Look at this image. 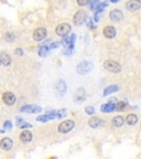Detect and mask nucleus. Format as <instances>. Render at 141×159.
Masks as SVG:
<instances>
[{
    "label": "nucleus",
    "mask_w": 141,
    "mask_h": 159,
    "mask_svg": "<svg viewBox=\"0 0 141 159\" xmlns=\"http://www.w3.org/2000/svg\"><path fill=\"white\" fill-rule=\"evenodd\" d=\"M104 67L106 71L112 73H119L121 71V66L119 63H117L116 61H112V60H107L104 62Z\"/></svg>",
    "instance_id": "f257e3e1"
},
{
    "label": "nucleus",
    "mask_w": 141,
    "mask_h": 159,
    "mask_svg": "<svg viewBox=\"0 0 141 159\" xmlns=\"http://www.w3.org/2000/svg\"><path fill=\"white\" fill-rule=\"evenodd\" d=\"M74 126H75L74 120L68 119V120H64V122L61 123L59 125V128L57 129H59V133H61V134H67V133H69L74 128Z\"/></svg>",
    "instance_id": "f03ea898"
},
{
    "label": "nucleus",
    "mask_w": 141,
    "mask_h": 159,
    "mask_svg": "<svg viewBox=\"0 0 141 159\" xmlns=\"http://www.w3.org/2000/svg\"><path fill=\"white\" fill-rule=\"evenodd\" d=\"M93 70V63L88 61H83L76 66V71L78 74H87Z\"/></svg>",
    "instance_id": "7ed1b4c3"
},
{
    "label": "nucleus",
    "mask_w": 141,
    "mask_h": 159,
    "mask_svg": "<svg viewBox=\"0 0 141 159\" xmlns=\"http://www.w3.org/2000/svg\"><path fill=\"white\" fill-rule=\"evenodd\" d=\"M55 32L59 37H65V35H67L71 32V25L68 23H61V25H59L56 27Z\"/></svg>",
    "instance_id": "20e7f679"
},
{
    "label": "nucleus",
    "mask_w": 141,
    "mask_h": 159,
    "mask_svg": "<svg viewBox=\"0 0 141 159\" xmlns=\"http://www.w3.org/2000/svg\"><path fill=\"white\" fill-rule=\"evenodd\" d=\"M86 19H87L86 12H85L84 10H79V11H77L75 13L74 18H73V21H74V23L76 25H81L86 21Z\"/></svg>",
    "instance_id": "39448f33"
},
{
    "label": "nucleus",
    "mask_w": 141,
    "mask_h": 159,
    "mask_svg": "<svg viewBox=\"0 0 141 159\" xmlns=\"http://www.w3.org/2000/svg\"><path fill=\"white\" fill-rule=\"evenodd\" d=\"M46 30L44 29V28H39V29H37L33 32V40L34 41H37V42H40V41H42V40H44L45 38H46Z\"/></svg>",
    "instance_id": "423d86ee"
},
{
    "label": "nucleus",
    "mask_w": 141,
    "mask_h": 159,
    "mask_svg": "<svg viewBox=\"0 0 141 159\" xmlns=\"http://www.w3.org/2000/svg\"><path fill=\"white\" fill-rule=\"evenodd\" d=\"M141 8V1L140 0H129L128 2L126 3V9L130 12H134L138 11Z\"/></svg>",
    "instance_id": "0eeeda50"
},
{
    "label": "nucleus",
    "mask_w": 141,
    "mask_h": 159,
    "mask_svg": "<svg viewBox=\"0 0 141 159\" xmlns=\"http://www.w3.org/2000/svg\"><path fill=\"white\" fill-rule=\"evenodd\" d=\"M2 101H3V103H5L6 105H8V106H11V105H13L15 103V101H17V97H15V95L13 94V93L6 92V93H3V95H2Z\"/></svg>",
    "instance_id": "6e6552de"
},
{
    "label": "nucleus",
    "mask_w": 141,
    "mask_h": 159,
    "mask_svg": "<svg viewBox=\"0 0 141 159\" xmlns=\"http://www.w3.org/2000/svg\"><path fill=\"white\" fill-rule=\"evenodd\" d=\"M20 111L23 113H32V114H37V113L42 112V108L37 105H24L20 108Z\"/></svg>",
    "instance_id": "1a4fd4ad"
},
{
    "label": "nucleus",
    "mask_w": 141,
    "mask_h": 159,
    "mask_svg": "<svg viewBox=\"0 0 141 159\" xmlns=\"http://www.w3.org/2000/svg\"><path fill=\"white\" fill-rule=\"evenodd\" d=\"M109 18H110L112 21L119 22V21L122 20V18H124V13H122L121 10L115 9V10H112V11H110V13H109Z\"/></svg>",
    "instance_id": "9d476101"
},
{
    "label": "nucleus",
    "mask_w": 141,
    "mask_h": 159,
    "mask_svg": "<svg viewBox=\"0 0 141 159\" xmlns=\"http://www.w3.org/2000/svg\"><path fill=\"white\" fill-rule=\"evenodd\" d=\"M75 39H76V35L75 34H71V35H65L63 37V45L65 48H73L74 47V42Z\"/></svg>",
    "instance_id": "9b49d317"
},
{
    "label": "nucleus",
    "mask_w": 141,
    "mask_h": 159,
    "mask_svg": "<svg viewBox=\"0 0 141 159\" xmlns=\"http://www.w3.org/2000/svg\"><path fill=\"white\" fill-rule=\"evenodd\" d=\"M12 140L9 138V137H5L0 140V148L2 149V150H10V149L12 148Z\"/></svg>",
    "instance_id": "f8f14e48"
},
{
    "label": "nucleus",
    "mask_w": 141,
    "mask_h": 159,
    "mask_svg": "<svg viewBox=\"0 0 141 159\" xmlns=\"http://www.w3.org/2000/svg\"><path fill=\"white\" fill-rule=\"evenodd\" d=\"M103 33H104L105 38H107V39H112V38H115V35H116V29H115V27H112V25H107V27L103 30Z\"/></svg>",
    "instance_id": "ddd939ff"
},
{
    "label": "nucleus",
    "mask_w": 141,
    "mask_h": 159,
    "mask_svg": "<svg viewBox=\"0 0 141 159\" xmlns=\"http://www.w3.org/2000/svg\"><path fill=\"white\" fill-rule=\"evenodd\" d=\"M100 111L103 113H112L114 111H116V103H106V104H103L100 107Z\"/></svg>",
    "instance_id": "4468645a"
},
{
    "label": "nucleus",
    "mask_w": 141,
    "mask_h": 159,
    "mask_svg": "<svg viewBox=\"0 0 141 159\" xmlns=\"http://www.w3.org/2000/svg\"><path fill=\"white\" fill-rule=\"evenodd\" d=\"M32 138H33V135L30 130H23V132L20 134V140L23 142V143H25V144L31 142Z\"/></svg>",
    "instance_id": "2eb2a0df"
},
{
    "label": "nucleus",
    "mask_w": 141,
    "mask_h": 159,
    "mask_svg": "<svg viewBox=\"0 0 141 159\" xmlns=\"http://www.w3.org/2000/svg\"><path fill=\"white\" fill-rule=\"evenodd\" d=\"M0 62H1L2 65H5V66H9L11 64V57L5 52L0 53Z\"/></svg>",
    "instance_id": "dca6fc26"
},
{
    "label": "nucleus",
    "mask_w": 141,
    "mask_h": 159,
    "mask_svg": "<svg viewBox=\"0 0 141 159\" xmlns=\"http://www.w3.org/2000/svg\"><path fill=\"white\" fill-rule=\"evenodd\" d=\"M65 91H66V84H65L64 81H62V80H59V82H57L56 84V92L59 95H63L65 93Z\"/></svg>",
    "instance_id": "f3484780"
},
{
    "label": "nucleus",
    "mask_w": 141,
    "mask_h": 159,
    "mask_svg": "<svg viewBox=\"0 0 141 159\" xmlns=\"http://www.w3.org/2000/svg\"><path fill=\"white\" fill-rule=\"evenodd\" d=\"M125 123V118L122 116H116L112 118V124L114 127H121Z\"/></svg>",
    "instance_id": "a211bd4d"
},
{
    "label": "nucleus",
    "mask_w": 141,
    "mask_h": 159,
    "mask_svg": "<svg viewBox=\"0 0 141 159\" xmlns=\"http://www.w3.org/2000/svg\"><path fill=\"white\" fill-rule=\"evenodd\" d=\"M88 125L92 127V128H97V127H99L102 125V120H100V118H98V117H92V118L88 120Z\"/></svg>",
    "instance_id": "6ab92c4d"
},
{
    "label": "nucleus",
    "mask_w": 141,
    "mask_h": 159,
    "mask_svg": "<svg viewBox=\"0 0 141 159\" xmlns=\"http://www.w3.org/2000/svg\"><path fill=\"white\" fill-rule=\"evenodd\" d=\"M119 89V86L118 85H109V86H107L106 89H104V96H106V95H109V94H112V93L114 92H117Z\"/></svg>",
    "instance_id": "aec40b11"
},
{
    "label": "nucleus",
    "mask_w": 141,
    "mask_h": 159,
    "mask_svg": "<svg viewBox=\"0 0 141 159\" xmlns=\"http://www.w3.org/2000/svg\"><path fill=\"white\" fill-rule=\"evenodd\" d=\"M126 122L128 123V125H134L137 124V122H138V116H137L136 114H128V116H127L126 118Z\"/></svg>",
    "instance_id": "412c9836"
},
{
    "label": "nucleus",
    "mask_w": 141,
    "mask_h": 159,
    "mask_svg": "<svg viewBox=\"0 0 141 159\" xmlns=\"http://www.w3.org/2000/svg\"><path fill=\"white\" fill-rule=\"evenodd\" d=\"M47 52H49V48H47L46 45H43V47L40 48L39 55H40V57H45V55L47 54Z\"/></svg>",
    "instance_id": "4be33fe9"
},
{
    "label": "nucleus",
    "mask_w": 141,
    "mask_h": 159,
    "mask_svg": "<svg viewBox=\"0 0 141 159\" xmlns=\"http://www.w3.org/2000/svg\"><path fill=\"white\" fill-rule=\"evenodd\" d=\"M5 40L7 42H12L13 40H15V34L11 32H7L5 34Z\"/></svg>",
    "instance_id": "5701e85b"
},
{
    "label": "nucleus",
    "mask_w": 141,
    "mask_h": 159,
    "mask_svg": "<svg viewBox=\"0 0 141 159\" xmlns=\"http://www.w3.org/2000/svg\"><path fill=\"white\" fill-rule=\"evenodd\" d=\"M126 108V104L124 102H119L116 104V111H124Z\"/></svg>",
    "instance_id": "b1692460"
},
{
    "label": "nucleus",
    "mask_w": 141,
    "mask_h": 159,
    "mask_svg": "<svg viewBox=\"0 0 141 159\" xmlns=\"http://www.w3.org/2000/svg\"><path fill=\"white\" fill-rule=\"evenodd\" d=\"M64 116H66V109H61V111H57L56 112V117H59V118Z\"/></svg>",
    "instance_id": "393cba45"
},
{
    "label": "nucleus",
    "mask_w": 141,
    "mask_h": 159,
    "mask_svg": "<svg viewBox=\"0 0 141 159\" xmlns=\"http://www.w3.org/2000/svg\"><path fill=\"white\" fill-rule=\"evenodd\" d=\"M85 112L87 113L88 115H94L95 113V108L93 106H87L86 108H85Z\"/></svg>",
    "instance_id": "a878e982"
},
{
    "label": "nucleus",
    "mask_w": 141,
    "mask_h": 159,
    "mask_svg": "<svg viewBox=\"0 0 141 159\" xmlns=\"http://www.w3.org/2000/svg\"><path fill=\"white\" fill-rule=\"evenodd\" d=\"M107 5H108V3H107V2L99 3V5L97 6L96 10H97V11H103V9H104V8H106V7H107Z\"/></svg>",
    "instance_id": "bb28decb"
},
{
    "label": "nucleus",
    "mask_w": 141,
    "mask_h": 159,
    "mask_svg": "<svg viewBox=\"0 0 141 159\" xmlns=\"http://www.w3.org/2000/svg\"><path fill=\"white\" fill-rule=\"evenodd\" d=\"M89 1H90V0H77V3H78L79 6H86V5H88L89 3Z\"/></svg>",
    "instance_id": "cd10ccee"
},
{
    "label": "nucleus",
    "mask_w": 141,
    "mask_h": 159,
    "mask_svg": "<svg viewBox=\"0 0 141 159\" xmlns=\"http://www.w3.org/2000/svg\"><path fill=\"white\" fill-rule=\"evenodd\" d=\"M72 52H73V48H66L64 51V54L69 55V54H72Z\"/></svg>",
    "instance_id": "c85d7f7f"
},
{
    "label": "nucleus",
    "mask_w": 141,
    "mask_h": 159,
    "mask_svg": "<svg viewBox=\"0 0 141 159\" xmlns=\"http://www.w3.org/2000/svg\"><path fill=\"white\" fill-rule=\"evenodd\" d=\"M15 53L17 55H22V54H23V50L21 49V48H18V49H15Z\"/></svg>",
    "instance_id": "c756f323"
},
{
    "label": "nucleus",
    "mask_w": 141,
    "mask_h": 159,
    "mask_svg": "<svg viewBox=\"0 0 141 159\" xmlns=\"http://www.w3.org/2000/svg\"><path fill=\"white\" fill-rule=\"evenodd\" d=\"M3 128L5 129H9V128H11V122H9V120H7V122L5 123V125H3Z\"/></svg>",
    "instance_id": "7c9ffc66"
},
{
    "label": "nucleus",
    "mask_w": 141,
    "mask_h": 159,
    "mask_svg": "<svg viewBox=\"0 0 141 159\" xmlns=\"http://www.w3.org/2000/svg\"><path fill=\"white\" fill-rule=\"evenodd\" d=\"M88 25H89V28H90V29H95V25H93L92 20H90V19H88V21H87V27H88Z\"/></svg>",
    "instance_id": "2f4dec72"
},
{
    "label": "nucleus",
    "mask_w": 141,
    "mask_h": 159,
    "mask_svg": "<svg viewBox=\"0 0 141 159\" xmlns=\"http://www.w3.org/2000/svg\"><path fill=\"white\" fill-rule=\"evenodd\" d=\"M59 44H61V42H54L51 44V49H55V48L59 47Z\"/></svg>",
    "instance_id": "473e14b6"
},
{
    "label": "nucleus",
    "mask_w": 141,
    "mask_h": 159,
    "mask_svg": "<svg viewBox=\"0 0 141 159\" xmlns=\"http://www.w3.org/2000/svg\"><path fill=\"white\" fill-rule=\"evenodd\" d=\"M109 1H110V2H112V3H117V2H119L120 0H109Z\"/></svg>",
    "instance_id": "72a5a7b5"
},
{
    "label": "nucleus",
    "mask_w": 141,
    "mask_h": 159,
    "mask_svg": "<svg viewBox=\"0 0 141 159\" xmlns=\"http://www.w3.org/2000/svg\"><path fill=\"white\" fill-rule=\"evenodd\" d=\"M0 65H1V62H0Z\"/></svg>",
    "instance_id": "f704fd0d"
}]
</instances>
